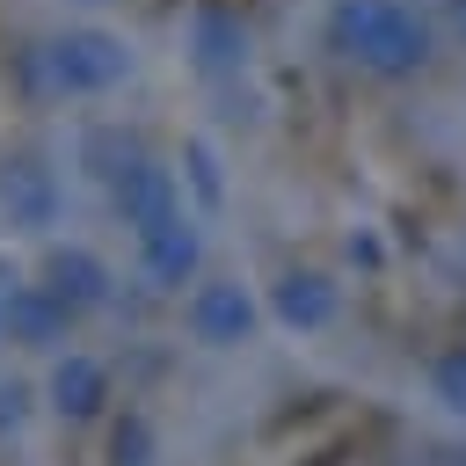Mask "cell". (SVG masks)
Wrapping results in <instances>:
<instances>
[{
  "mask_svg": "<svg viewBox=\"0 0 466 466\" xmlns=\"http://www.w3.org/2000/svg\"><path fill=\"white\" fill-rule=\"evenodd\" d=\"M335 313H342V284L313 262H291L269 284V320L291 328V335H320V328H335Z\"/></svg>",
  "mask_w": 466,
  "mask_h": 466,
  "instance_id": "obj_8",
  "label": "cell"
},
{
  "mask_svg": "<svg viewBox=\"0 0 466 466\" xmlns=\"http://www.w3.org/2000/svg\"><path fill=\"white\" fill-rule=\"evenodd\" d=\"M182 51H189V73H197V80L226 87V80H240V73H248V22H240L233 7H218V0H204V7L189 15Z\"/></svg>",
  "mask_w": 466,
  "mask_h": 466,
  "instance_id": "obj_6",
  "label": "cell"
},
{
  "mask_svg": "<svg viewBox=\"0 0 466 466\" xmlns=\"http://www.w3.org/2000/svg\"><path fill=\"white\" fill-rule=\"evenodd\" d=\"M342 255H350L357 269H379V262H386V240H379L371 226H350V240H342Z\"/></svg>",
  "mask_w": 466,
  "mask_h": 466,
  "instance_id": "obj_17",
  "label": "cell"
},
{
  "mask_svg": "<svg viewBox=\"0 0 466 466\" xmlns=\"http://www.w3.org/2000/svg\"><path fill=\"white\" fill-rule=\"evenodd\" d=\"M138 160V138L131 131H109V124H95V131H80V167L87 175H102V182H116L124 167Z\"/></svg>",
  "mask_w": 466,
  "mask_h": 466,
  "instance_id": "obj_13",
  "label": "cell"
},
{
  "mask_svg": "<svg viewBox=\"0 0 466 466\" xmlns=\"http://www.w3.org/2000/svg\"><path fill=\"white\" fill-rule=\"evenodd\" d=\"M109 466H160V430L146 408H124L109 422Z\"/></svg>",
  "mask_w": 466,
  "mask_h": 466,
  "instance_id": "obj_12",
  "label": "cell"
},
{
  "mask_svg": "<svg viewBox=\"0 0 466 466\" xmlns=\"http://www.w3.org/2000/svg\"><path fill=\"white\" fill-rule=\"evenodd\" d=\"M444 22H451V29L466 36V0H444Z\"/></svg>",
  "mask_w": 466,
  "mask_h": 466,
  "instance_id": "obj_18",
  "label": "cell"
},
{
  "mask_svg": "<svg viewBox=\"0 0 466 466\" xmlns=\"http://www.w3.org/2000/svg\"><path fill=\"white\" fill-rule=\"evenodd\" d=\"M109 204H116V218L138 233V226H153V218L182 211V182H175V167H167V160L138 153V160H131V167L109 182Z\"/></svg>",
  "mask_w": 466,
  "mask_h": 466,
  "instance_id": "obj_10",
  "label": "cell"
},
{
  "mask_svg": "<svg viewBox=\"0 0 466 466\" xmlns=\"http://www.w3.org/2000/svg\"><path fill=\"white\" fill-rule=\"evenodd\" d=\"M131 66H138V51L102 22H73L51 44H36V80H51L58 95H109L131 80Z\"/></svg>",
  "mask_w": 466,
  "mask_h": 466,
  "instance_id": "obj_2",
  "label": "cell"
},
{
  "mask_svg": "<svg viewBox=\"0 0 466 466\" xmlns=\"http://www.w3.org/2000/svg\"><path fill=\"white\" fill-rule=\"evenodd\" d=\"M182 328L197 350H248L262 328V299L240 277H197L182 299Z\"/></svg>",
  "mask_w": 466,
  "mask_h": 466,
  "instance_id": "obj_3",
  "label": "cell"
},
{
  "mask_svg": "<svg viewBox=\"0 0 466 466\" xmlns=\"http://www.w3.org/2000/svg\"><path fill=\"white\" fill-rule=\"evenodd\" d=\"M328 51H342L371 80H415L437 58V29L408 0H328Z\"/></svg>",
  "mask_w": 466,
  "mask_h": 466,
  "instance_id": "obj_1",
  "label": "cell"
},
{
  "mask_svg": "<svg viewBox=\"0 0 466 466\" xmlns=\"http://www.w3.org/2000/svg\"><path fill=\"white\" fill-rule=\"evenodd\" d=\"M36 284L66 306V320H80V313L109 306V291H116L109 262H102L95 248H80V240H51V248H44V262H36Z\"/></svg>",
  "mask_w": 466,
  "mask_h": 466,
  "instance_id": "obj_5",
  "label": "cell"
},
{
  "mask_svg": "<svg viewBox=\"0 0 466 466\" xmlns=\"http://www.w3.org/2000/svg\"><path fill=\"white\" fill-rule=\"evenodd\" d=\"M430 393H437V400L466 422V350H444V357L430 364Z\"/></svg>",
  "mask_w": 466,
  "mask_h": 466,
  "instance_id": "obj_15",
  "label": "cell"
},
{
  "mask_svg": "<svg viewBox=\"0 0 466 466\" xmlns=\"http://www.w3.org/2000/svg\"><path fill=\"white\" fill-rule=\"evenodd\" d=\"M430 466H466V451H444V459H430Z\"/></svg>",
  "mask_w": 466,
  "mask_h": 466,
  "instance_id": "obj_19",
  "label": "cell"
},
{
  "mask_svg": "<svg viewBox=\"0 0 466 466\" xmlns=\"http://www.w3.org/2000/svg\"><path fill=\"white\" fill-rule=\"evenodd\" d=\"M175 182H189L204 211H218V204H226V175H218V153H211V138H189V146H182V175H175Z\"/></svg>",
  "mask_w": 466,
  "mask_h": 466,
  "instance_id": "obj_14",
  "label": "cell"
},
{
  "mask_svg": "<svg viewBox=\"0 0 466 466\" xmlns=\"http://www.w3.org/2000/svg\"><path fill=\"white\" fill-rule=\"evenodd\" d=\"M138 269L153 277V291L197 284V269H204V226H197L189 204L167 211V218H153V226H138Z\"/></svg>",
  "mask_w": 466,
  "mask_h": 466,
  "instance_id": "obj_4",
  "label": "cell"
},
{
  "mask_svg": "<svg viewBox=\"0 0 466 466\" xmlns=\"http://www.w3.org/2000/svg\"><path fill=\"white\" fill-rule=\"evenodd\" d=\"M44 408L58 422H95L109 408V364L87 357V350H58L51 371H44Z\"/></svg>",
  "mask_w": 466,
  "mask_h": 466,
  "instance_id": "obj_9",
  "label": "cell"
},
{
  "mask_svg": "<svg viewBox=\"0 0 466 466\" xmlns=\"http://www.w3.org/2000/svg\"><path fill=\"white\" fill-rule=\"evenodd\" d=\"M58 204H66V189H58V175L36 153L0 160V218H7V233H51Z\"/></svg>",
  "mask_w": 466,
  "mask_h": 466,
  "instance_id": "obj_7",
  "label": "cell"
},
{
  "mask_svg": "<svg viewBox=\"0 0 466 466\" xmlns=\"http://www.w3.org/2000/svg\"><path fill=\"white\" fill-rule=\"evenodd\" d=\"M29 379H0V437H22V422H29Z\"/></svg>",
  "mask_w": 466,
  "mask_h": 466,
  "instance_id": "obj_16",
  "label": "cell"
},
{
  "mask_svg": "<svg viewBox=\"0 0 466 466\" xmlns=\"http://www.w3.org/2000/svg\"><path fill=\"white\" fill-rule=\"evenodd\" d=\"M66 306L44 291V284H7L0 291V342L15 350H66Z\"/></svg>",
  "mask_w": 466,
  "mask_h": 466,
  "instance_id": "obj_11",
  "label": "cell"
}]
</instances>
